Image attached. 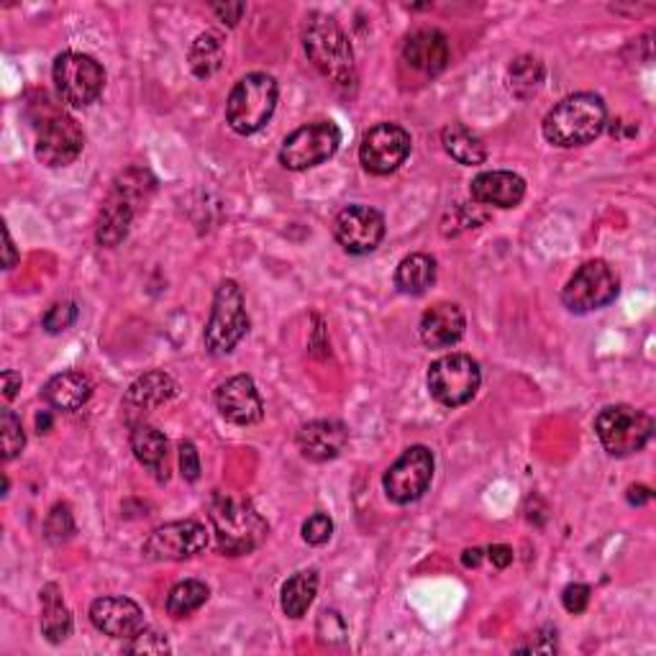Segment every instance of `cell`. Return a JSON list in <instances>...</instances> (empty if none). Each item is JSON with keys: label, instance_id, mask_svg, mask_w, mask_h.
I'll list each match as a JSON object with an SVG mask.
<instances>
[{"label": "cell", "instance_id": "obj_35", "mask_svg": "<svg viewBox=\"0 0 656 656\" xmlns=\"http://www.w3.org/2000/svg\"><path fill=\"white\" fill-rule=\"evenodd\" d=\"M75 321H77V305L69 303V300H65V303H54L42 319L44 329L50 331V334H62V331H67Z\"/></svg>", "mask_w": 656, "mask_h": 656}, {"label": "cell", "instance_id": "obj_43", "mask_svg": "<svg viewBox=\"0 0 656 656\" xmlns=\"http://www.w3.org/2000/svg\"><path fill=\"white\" fill-rule=\"evenodd\" d=\"M652 501V490L644 487V485H631L628 487V503L631 505H644Z\"/></svg>", "mask_w": 656, "mask_h": 656}, {"label": "cell", "instance_id": "obj_23", "mask_svg": "<svg viewBox=\"0 0 656 656\" xmlns=\"http://www.w3.org/2000/svg\"><path fill=\"white\" fill-rule=\"evenodd\" d=\"M131 449L141 467L157 480H168V437L149 423H137L131 431Z\"/></svg>", "mask_w": 656, "mask_h": 656}, {"label": "cell", "instance_id": "obj_41", "mask_svg": "<svg viewBox=\"0 0 656 656\" xmlns=\"http://www.w3.org/2000/svg\"><path fill=\"white\" fill-rule=\"evenodd\" d=\"M487 557L493 559V564L497 569H505L513 562V549L505 547V544H495V547L487 549Z\"/></svg>", "mask_w": 656, "mask_h": 656}, {"label": "cell", "instance_id": "obj_7", "mask_svg": "<svg viewBox=\"0 0 656 656\" xmlns=\"http://www.w3.org/2000/svg\"><path fill=\"white\" fill-rule=\"evenodd\" d=\"M595 431L611 456H631L652 441L654 418L631 406H607L595 418Z\"/></svg>", "mask_w": 656, "mask_h": 656}, {"label": "cell", "instance_id": "obj_20", "mask_svg": "<svg viewBox=\"0 0 656 656\" xmlns=\"http://www.w3.org/2000/svg\"><path fill=\"white\" fill-rule=\"evenodd\" d=\"M449 39L439 29H421L402 44V60L423 75H439L449 65Z\"/></svg>", "mask_w": 656, "mask_h": 656}, {"label": "cell", "instance_id": "obj_16", "mask_svg": "<svg viewBox=\"0 0 656 656\" xmlns=\"http://www.w3.org/2000/svg\"><path fill=\"white\" fill-rule=\"evenodd\" d=\"M334 236L349 255H369L385 239L383 213L369 208V205H349L336 216Z\"/></svg>", "mask_w": 656, "mask_h": 656}, {"label": "cell", "instance_id": "obj_17", "mask_svg": "<svg viewBox=\"0 0 656 656\" xmlns=\"http://www.w3.org/2000/svg\"><path fill=\"white\" fill-rule=\"evenodd\" d=\"M216 408L218 413L234 426H251L262 421L265 406L259 398L255 379L249 375H234L216 390Z\"/></svg>", "mask_w": 656, "mask_h": 656}, {"label": "cell", "instance_id": "obj_19", "mask_svg": "<svg viewBox=\"0 0 656 656\" xmlns=\"http://www.w3.org/2000/svg\"><path fill=\"white\" fill-rule=\"evenodd\" d=\"M467 319H464L462 305L456 303H437L421 315V342L429 349H447L454 346L464 336Z\"/></svg>", "mask_w": 656, "mask_h": 656}, {"label": "cell", "instance_id": "obj_42", "mask_svg": "<svg viewBox=\"0 0 656 656\" xmlns=\"http://www.w3.org/2000/svg\"><path fill=\"white\" fill-rule=\"evenodd\" d=\"M21 390V375L13 373V369H6L3 373V395L6 400H13Z\"/></svg>", "mask_w": 656, "mask_h": 656}, {"label": "cell", "instance_id": "obj_14", "mask_svg": "<svg viewBox=\"0 0 656 656\" xmlns=\"http://www.w3.org/2000/svg\"><path fill=\"white\" fill-rule=\"evenodd\" d=\"M410 133L398 123H377L365 133L359 147L362 168L373 175H390L408 160Z\"/></svg>", "mask_w": 656, "mask_h": 656}, {"label": "cell", "instance_id": "obj_32", "mask_svg": "<svg viewBox=\"0 0 656 656\" xmlns=\"http://www.w3.org/2000/svg\"><path fill=\"white\" fill-rule=\"evenodd\" d=\"M208 595H211L208 584L201 580L178 582L168 595V613L172 619H185V615L201 611Z\"/></svg>", "mask_w": 656, "mask_h": 656}, {"label": "cell", "instance_id": "obj_27", "mask_svg": "<svg viewBox=\"0 0 656 656\" xmlns=\"http://www.w3.org/2000/svg\"><path fill=\"white\" fill-rule=\"evenodd\" d=\"M441 144H444L447 154L452 157V160L467 164V168H477V164H485L487 160V149L482 144V139L462 123H449L447 129L441 131Z\"/></svg>", "mask_w": 656, "mask_h": 656}, {"label": "cell", "instance_id": "obj_26", "mask_svg": "<svg viewBox=\"0 0 656 656\" xmlns=\"http://www.w3.org/2000/svg\"><path fill=\"white\" fill-rule=\"evenodd\" d=\"M42 634L50 644H62L73 634V615L57 584H46L42 590Z\"/></svg>", "mask_w": 656, "mask_h": 656}, {"label": "cell", "instance_id": "obj_5", "mask_svg": "<svg viewBox=\"0 0 656 656\" xmlns=\"http://www.w3.org/2000/svg\"><path fill=\"white\" fill-rule=\"evenodd\" d=\"M278 83L272 75L251 73L234 85L226 100V121L236 133L251 137L270 123L278 108Z\"/></svg>", "mask_w": 656, "mask_h": 656}, {"label": "cell", "instance_id": "obj_3", "mask_svg": "<svg viewBox=\"0 0 656 656\" xmlns=\"http://www.w3.org/2000/svg\"><path fill=\"white\" fill-rule=\"evenodd\" d=\"M211 524L218 549L228 557L255 551L267 536V524L255 505L234 493H216L211 501Z\"/></svg>", "mask_w": 656, "mask_h": 656}, {"label": "cell", "instance_id": "obj_40", "mask_svg": "<svg viewBox=\"0 0 656 656\" xmlns=\"http://www.w3.org/2000/svg\"><path fill=\"white\" fill-rule=\"evenodd\" d=\"M213 11H216L218 19L228 23V26H236V23L241 21L244 11H247V6L244 3H213Z\"/></svg>", "mask_w": 656, "mask_h": 656}, {"label": "cell", "instance_id": "obj_1", "mask_svg": "<svg viewBox=\"0 0 656 656\" xmlns=\"http://www.w3.org/2000/svg\"><path fill=\"white\" fill-rule=\"evenodd\" d=\"M607 108L595 93H574L559 100L544 118V137L549 144L574 149L595 141L605 129Z\"/></svg>", "mask_w": 656, "mask_h": 656}, {"label": "cell", "instance_id": "obj_13", "mask_svg": "<svg viewBox=\"0 0 656 656\" xmlns=\"http://www.w3.org/2000/svg\"><path fill=\"white\" fill-rule=\"evenodd\" d=\"M208 547V531L197 520H172L149 534L141 547L149 562H183Z\"/></svg>", "mask_w": 656, "mask_h": 656}, {"label": "cell", "instance_id": "obj_30", "mask_svg": "<svg viewBox=\"0 0 656 656\" xmlns=\"http://www.w3.org/2000/svg\"><path fill=\"white\" fill-rule=\"evenodd\" d=\"M221 65H224V42L213 31H205L190 46V69L195 77L205 80V77L216 75Z\"/></svg>", "mask_w": 656, "mask_h": 656}, {"label": "cell", "instance_id": "obj_4", "mask_svg": "<svg viewBox=\"0 0 656 656\" xmlns=\"http://www.w3.org/2000/svg\"><path fill=\"white\" fill-rule=\"evenodd\" d=\"M152 190L154 180H149L144 170H129L116 180L108 197L103 201L98 226H95V239H98L100 247L114 249L129 236L139 205L147 203Z\"/></svg>", "mask_w": 656, "mask_h": 656}, {"label": "cell", "instance_id": "obj_24", "mask_svg": "<svg viewBox=\"0 0 656 656\" xmlns=\"http://www.w3.org/2000/svg\"><path fill=\"white\" fill-rule=\"evenodd\" d=\"M178 395V383L168 373H154L141 375L137 383L129 387L126 392V408L129 410H152L160 408L164 402H170Z\"/></svg>", "mask_w": 656, "mask_h": 656}, {"label": "cell", "instance_id": "obj_18", "mask_svg": "<svg viewBox=\"0 0 656 656\" xmlns=\"http://www.w3.org/2000/svg\"><path fill=\"white\" fill-rule=\"evenodd\" d=\"M93 626L110 638H133L144 631V613L131 598H98L90 605Z\"/></svg>", "mask_w": 656, "mask_h": 656}, {"label": "cell", "instance_id": "obj_15", "mask_svg": "<svg viewBox=\"0 0 656 656\" xmlns=\"http://www.w3.org/2000/svg\"><path fill=\"white\" fill-rule=\"evenodd\" d=\"M83 129L73 116L57 114L46 118L36 137V160L46 168H67L83 154Z\"/></svg>", "mask_w": 656, "mask_h": 656}, {"label": "cell", "instance_id": "obj_10", "mask_svg": "<svg viewBox=\"0 0 656 656\" xmlns=\"http://www.w3.org/2000/svg\"><path fill=\"white\" fill-rule=\"evenodd\" d=\"M429 392L447 408H460L477 395L482 373L470 354H447L429 367Z\"/></svg>", "mask_w": 656, "mask_h": 656}, {"label": "cell", "instance_id": "obj_37", "mask_svg": "<svg viewBox=\"0 0 656 656\" xmlns=\"http://www.w3.org/2000/svg\"><path fill=\"white\" fill-rule=\"evenodd\" d=\"M129 646H126V652L129 654H168L170 652V644L168 638L154 634V631H139L137 636L129 638Z\"/></svg>", "mask_w": 656, "mask_h": 656}, {"label": "cell", "instance_id": "obj_36", "mask_svg": "<svg viewBox=\"0 0 656 656\" xmlns=\"http://www.w3.org/2000/svg\"><path fill=\"white\" fill-rule=\"evenodd\" d=\"M334 534V520H331L326 513H313L311 518L303 524V539L311 544V547H321L326 544Z\"/></svg>", "mask_w": 656, "mask_h": 656}, {"label": "cell", "instance_id": "obj_9", "mask_svg": "<svg viewBox=\"0 0 656 656\" xmlns=\"http://www.w3.org/2000/svg\"><path fill=\"white\" fill-rule=\"evenodd\" d=\"M52 75L62 103L73 108H88L90 103L98 100L103 85H106V69L100 67V62L80 52L60 54L54 60Z\"/></svg>", "mask_w": 656, "mask_h": 656}, {"label": "cell", "instance_id": "obj_12", "mask_svg": "<svg viewBox=\"0 0 656 656\" xmlns=\"http://www.w3.org/2000/svg\"><path fill=\"white\" fill-rule=\"evenodd\" d=\"M433 462L431 449L426 447H410L402 452L390 470L385 472L383 487L385 495L390 497L395 505L416 503L418 497H423L426 490L431 487L433 480Z\"/></svg>", "mask_w": 656, "mask_h": 656}, {"label": "cell", "instance_id": "obj_44", "mask_svg": "<svg viewBox=\"0 0 656 656\" xmlns=\"http://www.w3.org/2000/svg\"><path fill=\"white\" fill-rule=\"evenodd\" d=\"M3 239H6V270H13L15 262H19V255H15V247L11 241V234H8V228H3Z\"/></svg>", "mask_w": 656, "mask_h": 656}, {"label": "cell", "instance_id": "obj_29", "mask_svg": "<svg viewBox=\"0 0 656 656\" xmlns=\"http://www.w3.org/2000/svg\"><path fill=\"white\" fill-rule=\"evenodd\" d=\"M315 592H319V572L315 569H303V572L292 574L288 582L282 584V613L288 619H303L308 607L313 605Z\"/></svg>", "mask_w": 656, "mask_h": 656}, {"label": "cell", "instance_id": "obj_6", "mask_svg": "<svg viewBox=\"0 0 656 656\" xmlns=\"http://www.w3.org/2000/svg\"><path fill=\"white\" fill-rule=\"evenodd\" d=\"M249 331V315L247 303H244V292L234 280H224L216 288L213 295L211 319L205 323L203 342L213 357H226L232 354Z\"/></svg>", "mask_w": 656, "mask_h": 656}, {"label": "cell", "instance_id": "obj_8", "mask_svg": "<svg viewBox=\"0 0 656 656\" xmlns=\"http://www.w3.org/2000/svg\"><path fill=\"white\" fill-rule=\"evenodd\" d=\"M342 144V129L334 121H313L300 126L282 141L280 164L284 170L305 172L331 160Z\"/></svg>", "mask_w": 656, "mask_h": 656}, {"label": "cell", "instance_id": "obj_25", "mask_svg": "<svg viewBox=\"0 0 656 656\" xmlns=\"http://www.w3.org/2000/svg\"><path fill=\"white\" fill-rule=\"evenodd\" d=\"M93 383L83 373H60L44 385V400L57 410H77L90 400Z\"/></svg>", "mask_w": 656, "mask_h": 656}, {"label": "cell", "instance_id": "obj_45", "mask_svg": "<svg viewBox=\"0 0 656 656\" xmlns=\"http://www.w3.org/2000/svg\"><path fill=\"white\" fill-rule=\"evenodd\" d=\"M464 567H477L482 562V549H467L462 557Z\"/></svg>", "mask_w": 656, "mask_h": 656}, {"label": "cell", "instance_id": "obj_31", "mask_svg": "<svg viewBox=\"0 0 656 656\" xmlns=\"http://www.w3.org/2000/svg\"><path fill=\"white\" fill-rule=\"evenodd\" d=\"M508 85L510 93L520 100L534 98L536 93L541 90L544 85V65L541 60L531 57V54H524L508 67Z\"/></svg>", "mask_w": 656, "mask_h": 656}, {"label": "cell", "instance_id": "obj_22", "mask_svg": "<svg viewBox=\"0 0 656 656\" xmlns=\"http://www.w3.org/2000/svg\"><path fill=\"white\" fill-rule=\"evenodd\" d=\"M470 193L480 205H495V208H516L526 197V180L516 172L493 170L482 172L472 180Z\"/></svg>", "mask_w": 656, "mask_h": 656}, {"label": "cell", "instance_id": "obj_34", "mask_svg": "<svg viewBox=\"0 0 656 656\" xmlns=\"http://www.w3.org/2000/svg\"><path fill=\"white\" fill-rule=\"evenodd\" d=\"M0 431H3V460L11 462L26 447V433H23L21 418L11 408H3V413H0Z\"/></svg>", "mask_w": 656, "mask_h": 656}, {"label": "cell", "instance_id": "obj_11", "mask_svg": "<svg viewBox=\"0 0 656 656\" xmlns=\"http://www.w3.org/2000/svg\"><path fill=\"white\" fill-rule=\"evenodd\" d=\"M619 295V275L603 259H592L577 270L562 290V303L572 313H592L611 305Z\"/></svg>", "mask_w": 656, "mask_h": 656}, {"label": "cell", "instance_id": "obj_28", "mask_svg": "<svg viewBox=\"0 0 656 656\" xmlns=\"http://www.w3.org/2000/svg\"><path fill=\"white\" fill-rule=\"evenodd\" d=\"M437 282V259L429 255H410L398 265L395 288L402 295H423Z\"/></svg>", "mask_w": 656, "mask_h": 656}, {"label": "cell", "instance_id": "obj_39", "mask_svg": "<svg viewBox=\"0 0 656 656\" xmlns=\"http://www.w3.org/2000/svg\"><path fill=\"white\" fill-rule=\"evenodd\" d=\"M180 472H183L187 482H195L201 477V456H197L193 441H183V444H180Z\"/></svg>", "mask_w": 656, "mask_h": 656}, {"label": "cell", "instance_id": "obj_38", "mask_svg": "<svg viewBox=\"0 0 656 656\" xmlns=\"http://www.w3.org/2000/svg\"><path fill=\"white\" fill-rule=\"evenodd\" d=\"M590 603V588L582 582H574V584H567L564 592H562V605L567 613H582L584 607Z\"/></svg>", "mask_w": 656, "mask_h": 656}, {"label": "cell", "instance_id": "obj_33", "mask_svg": "<svg viewBox=\"0 0 656 656\" xmlns=\"http://www.w3.org/2000/svg\"><path fill=\"white\" fill-rule=\"evenodd\" d=\"M44 534H46V541L57 544V547L60 544L73 539L75 516H73V508H69L67 503H57L50 510V516H46V524H44Z\"/></svg>", "mask_w": 656, "mask_h": 656}, {"label": "cell", "instance_id": "obj_46", "mask_svg": "<svg viewBox=\"0 0 656 656\" xmlns=\"http://www.w3.org/2000/svg\"><path fill=\"white\" fill-rule=\"evenodd\" d=\"M36 426H39V433H42V431L46 433V429H50V416H46V413L39 416L36 418Z\"/></svg>", "mask_w": 656, "mask_h": 656}, {"label": "cell", "instance_id": "obj_21", "mask_svg": "<svg viewBox=\"0 0 656 656\" xmlns=\"http://www.w3.org/2000/svg\"><path fill=\"white\" fill-rule=\"evenodd\" d=\"M349 431L338 421H311L298 431V449L311 462H331L346 449Z\"/></svg>", "mask_w": 656, "mask_h": 656}, {"label": "cell", "instance_id": "obj_2", "mask_svg": "<svg viewBox=\"0 0 656 656\" xmlns=\"http://www.w3.org/2000/svg\"><path fill=\"white\" fill-rule=\"evenodd\" d=\"M303 50L308 60L321 75L336 85H354L357 83V65H354V52L349 36L338 26L334 15L311 13L305 19L303 29Z\"/></svg>", "mask_w": 656, "mask_h": 656}]
</instances>
